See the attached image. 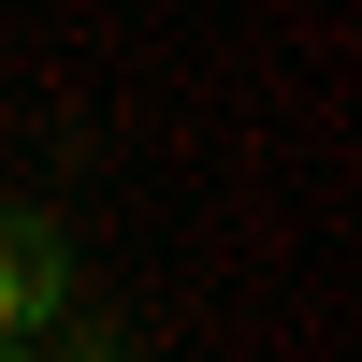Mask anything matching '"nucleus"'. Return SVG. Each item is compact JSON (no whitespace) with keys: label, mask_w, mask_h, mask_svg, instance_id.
<instances>
[{"label":"nucleus","mask_w":362,"mask_h":362,"mask_svg":"<svg viewBox=\"0 0 362 362\" xmlns=\"http://www.w3.org/2000/svg\"><path fill=\"white\" fill-rule=\"evenodd\" d=\"M73 305H87L73 290V232L44 203H0V362H44Z\"/></svg>","instance_id":"obj_1"}]
</instances>
